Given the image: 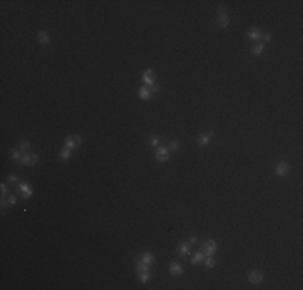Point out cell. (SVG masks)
Wrapping results in <instances>:
<instances>
[{"instance_id": "cell-1", "label": "cell", "mask_w": 303, "mask_h": 290, "mask_svg": "<svg viewBox=\"0 0 303 290\" xmlns=\"http://www.w3.org/2000/svg\"><path fill=\"white\" fill-rule=\"evenodd\" d=\"M155 158L160 163H165L169 160V148L168 147H158L157 152H155Z\"/></svg>"}, {"instance_id": "cell-2", "label": "cell", "mask_w": 303, "mask_h": 290, "mask_svg": "<svg viewBox=\"0 0 303 290\" xmlns=\"http://www.w3.org/2000/svg\"><path fill=\"white\" fill-rule=\"evenodd\" d=\"M214 252H216V242L214 240H206L205 244H203V255L211 256Z\"/></svg>"}, {"instance_id": "cell-3", "label": "cell", "mask_w": 303, "mask_h": 290, "mask_svg": "<svg viewBox=\"0 0 303 290\" xmlns=\"http://www.w3.org/2000/svg\"><path fill=\"white\" fill-rule=\"evenodd\" d=\"M142 79H143V82H145L147 86H152V84H155V73H153V71H152V69H147L145 73H143Z\"/></svg>"}, {"instance_id": "cell-4", "label": "cell", "mask_w": 303, "mask_h": 290, "mask_svg": "<svg viewBox=\"0 0 303 290\" xmlns=\"http://www.w3.org/2000/svg\"><path fill=\"white\" fill-rule=\"evenodd\" d=\"M287 173H289V163L281 161V163L276 166V174H277V176H285Z\"/></svg>"}, {"instance_id": "cell-5", "label": "cell", "mask_w": 303, "mask_h": 290, "mask_svg": "<svg viewBox=\"0 0 303 290\" xmlns=\"http://www.w3.org/2000/svg\"><path fill=\"white\" fill-rule=\"evenodd\" d=\"M248 280L252 282V284H260L263 280V274L260 271H252L248 274Z\"/></svg>"}, {"instance_id": "cell-6", "label": "cell", "mask_w": 303, "mask_h": 290, "mask_svg": "<svg viewBox=\"0 0 303 290\" xmlns=\"http://www.w3.org/2000/svg\"><path fill=\"white\" fill-rule=\"evenodd\" d=\"M219 13H221V15H219V18H218V24L221 26V27L229 26V21H231V19H229V15H227L226 11H219Z\"/></svg>"}, {"instance_id": "cell-7", "label": "cell", "mask_w": 303, "mask_h": 290, "mask_svg": "<svg viewBox=\"0 0 303 290\" xmlns=\"http://www.w3.org/2000/svg\"><path fill=\"white\" fill-rule=\"evenodd\" d=\"M37 41L42 44V45H47V44H50V35L45 32V31H39L37 32Z\"/></svg>"}, {"instance_id": "cell-8", "label": "cell", "mask_w": 303, "mask_h": 290, "mask_svg": "<svg viewBox=\"0 0 303 290\" xmlns=\"http://www.w3.org/2000/svg\"><path fill=\"white\" fill-rule=\"evenodd\" d=\"M213 134H214V132H213V131H210V132H208V134H205V136H203V134H202V136H200V137H198V145H202V147L208 145V142H210V139H211V137H213Z\"/></svg>"}, {"instance_id": "cell-9", "label": "cell", "mask_w": 303, "mask_h": 290, "mask_svg": "<svg viewBox=\"0 0 303 290\" xmlns=\"http://www.w3.org/2000/svg\"><path fill=\"white\" fill-rule=\"evenodd\" d=\"M189 250H190V245H189V242H182V244H179V247H177V252L181 253L182 256H185L187 253H189Z\"/></svg>"}, {"instance_id": "cell-10", "label": "cell", "mask_w": 303, "mask_h": 290, "mask_svg": "<svg viewBox=\"0 0 303 290\" xmlns=\"http://www.w3.org/2000/svg\"><path fill=\"white\" fill-rule=\"evenodd\" d=\"M139 97L140 98H143V100H147V98H150L152 97V92H150V89L149 87H140V89H139Z\"/></svg>"}, {"instance_id": "cell-11", "label": "cell", "mask_w": 303, "mask_h": 290, "mask_svg": "<svg viewBox=\"0 0 303 290\" xmlns=\"http://www.w3.org/2000/svg\"><path fill=\"white\" fill-rule=\"evenodd\" d=\"M248 37L252 39V41H258V39L261 37V34H260V31H258V27H250Z\"/></svg>"}, {"instance_id": "cell-12", "label": "cell", "mask_w": 303, "mask_h": 290, "mask_svg": "<svg viewBox=\"0 0 303 290\" xmlns=\"http://www.w3.org/2000/svg\"><path fill=\"white\" fill-rule=\"evenodd\" d=\"M65 145H66V148H69V150H74V148H78V144H76V140H74V137H73V136L66 137V140H65Z\"/></svg>"}, {"instance_id": "cell-13", "label": "cell", "mask_w": 303, "mask_h": 290, "mask_svg": "<svg viewBox=\"0 0 303 290\" xmlns=\"http://www.w3.org/2000/svg\"><path fill=\"white\" fill-rule=\"evenodd\" d=\"M169 271H171V274H173V276H179V274H182V268H181L177 263H171Z\"/></svg>"}, {"instance_id": "cell-14", "label": "cell", "mask_w": 303, "mask_h": 290, "mask_svg": "<svg viewBox=\"0 0 303 290\" xmlns=\"http://www.w3.org/2000/svg\"><path fill=\"white\" fill-rule=\"evenodd\" d=\"M19 190H21V192L26 195V198H29L31 195H33V190H31V189H29V185L24 184V182H21V184H19Z\"/></svg>"}, {"instance_id": "cell-15", "label": "cell", "mask_w": 303, "mask_h": 290, "mask_svg": "<svg viewBox=\"0 0 303 290\" xmlns=\"http://www.w3.org/2000/svg\"><path fill=\"white\" fill-rule=\"evenodd\" d=\"M135 268H137L139 272H147V271H149V264H145L142 260H140V261L135 260Z\"/></svg>"}, {"instance_id": "cell-16", "label": "cell", "mask_w": 303, "mask_h": 290, "mask_svg": "<svg viewBox=\"0 0 303 290\" xmlns=\"http://www.w3.org/2000/svg\"><path fill=\"white\" fill-rule=\"evenodd\" d=\"M142 261H143L145 264H153V263H155V256L152 255V253H149V252H147V253H143Z\"/></svg>"}, {"instance_id": "cell-17", "label": "cell", "mask_w": 303, "mask_h": 290, "mask_svg": "<svg viewBox=\"0 0 303 290\" xmlns=\"http://www.w3.org/2000/svg\"><path fill=\"white\" fill-rule=\"evenodd\" d=\"M263 50H265V45H263V44H255V45L252 47V53L253 55H260Z\"/></svg>"}, {"instance_id": "cell-18", "label": "cell", "mask_w": 303, "mask_h": 290, "mask_svg": "<svg viewBox=\"0 0 303 290\" xmlns=\"http://www.w3.org/2000/svg\"><path fill=\"white\" fill-rule=\"evenodd\" d=\"M69 156H71V150L69 148H63L61 152H60V158H61V160H69Z\"/></svg>"}, {"instance_id": "cell-19", "label": "cell", "mask_w": 303, "mask_h": 290, "mask_svg": "<svg viewBox=\"0 0 303 290\" xmlns=\"http://www.w3.org/2000/svg\"><path fill=\"white\" fill-rule=\"evenodd\" d=\"M203 256H205V255H203V252L195 253V255H194V258H192V264H198V263H200V261L203 260Z\"/></svg>"}, {"instance_id": "cell-20", "label": "cell", "mask_w": 303, "mask_h": 290, "mask_svg": "<svg viewBox=\"0 0 303 290\" xmlns=\"http://www.w3.org/2000/svg\"><path fill=\"white\" fill-rule=\"evenodd\" d=\"M29 161H31V155H27V153H24V152H23L19 163H23V165H27V166H29Z\"/></svg>"}, {"instance_id": "cell-21", "label": "cell", "mask_w": 303, "mask_h": 290, "mask_svg": "<svg viewBox=\"0 0 303 290\" xmlns=\"http://www.w3.org/2000/svg\"><path fill=\"white\" fill-rule=\"evenodd\" d=\"M139 279H140V282H147V280L150 279L149 271H147V272H140V274H139Z\"/></svg>"}, {"instance_id": "cell-22", "label": "cell", "mask_w": 303, "mask_h": 290, "mask_svg": "<svg viewBox=\"0 0 303 290\" xmlns=\"http://www.w3.org/2000/svg\"><path fill=\"white\" fill-rule=\"evenodd\" d=\"M11 158H13L15 161H19V160H21V155H19L18 150H11Z\"/></svg>"}, {"instance_id": "cell-23", "label": "cell", "mask_w": 303, "mask_h": 290, "mask_svg": "<svg viewBox=\"0 0 303 290\" xmlns=\"http://www.w3.org/2000/svg\"><path fill=\"white\" fill-rule=\"evenodd\" d=\"M29 147H31V145H29V142H27V140H24V142H21V144H19V148H21L23 152L29 150Z\"/></svg>"}, {"instance_id": "cell-24", "label": "cell", "mask_w": 303, "mask_h": 290, "mask_svg": "<svg viewBox=\"0 0 303 290\" xmlns=\"http://www.w3.org/2000/svg\"><path fill=\"white\" fill-rule=\"evenodd\" d=\"M37 161H39V156H37V155H35V153H34V155H31V161H29V166H34V165H35V163H37Z\"/></svg>"}, {"instance_id": "cell-25", "label": "cell", "mask_w": 303, "mask_h": 290, "mask_svg": "<svg viewBox=\"0 0 303 290\" xmlns=\"http://www.w3.org/2000/svg\"><path fill=\"white\" fill-rule=\"evenodd\" d=\"M205 263H206V266H208V268H213V266H214V260H213L211 256H206Z\"/></svg>"}, {"instance_id": "cell-26", "label": "cell", "mask_w": 303, "mask_h": 290, "mask_svg": "<svg viewBox=\"0 0 303 290\" xmlns=\"http://www.w3.org/2000/svg\"><path fill=\"white\" fill-rule=\"evenodd\" d=\"M158 144H160V139L158 137H150V145L152 147H157Z\"/></svg>"}, {"instance_id": "cell-27", "label": "cell", "mask_w": 303, "mask_h": 290, "mask_svg": "<svg viewBox=\"0 0 303 290\" xmlns=\"http://www.w3.org/2000/svg\"><path fill=\"white\" fill-rule=\"evenodd\" d=\"M168 148H169V150H177V148H179V142L173 140V142L169 144V147H168Z\"/></svg>"}, {"instance_id": "cell-28", "label": "cell", "mask_w": 303, "mask_h": 290, "mask_svg": "<svg viewBox=\"0 0 303 290\" xmlns=\"http://www.w3.org/2000/svg\"><path fill=\"white\" fill-rule=\"evenodd\" d=\"M149 89H150V92L153 94V92H158V89H160V86H158V84H152V86H149Z\"/></svg>"}, {"instance_id": "cell-29", "label": "cell", "mask_w": 303, "mask_h": 290, "mask_svg": "<svg viewBox=\"0 0 303 290\" xmlns=\"http://www.w3.org/2000/svg\"><path fill=\"white\" fill-rule=\"evenodd\" d=\"M8 203H10V205H15V203H16V198H15L13 195H10V197H8Z\"/></svg>"}, {"instance_id": "cell-30", "label": "cell", "mask_w": 303, "mask_h": 290, "mask_svg": "<svg viewBox=\"0 0 303 290\" xmlns=\"http://www.w3.org/2000/svg\"><path fill=\"white\" fill-rule=\"evenodd\" d=\"M195 244H197V237L194 235V237H190V240H189V245H195Z\"/></svg>"}, {"instance_id": "cell-31", "label": "cell", "mask_w": 303, "mask_h": 290, "mask_svg": "<svg viewBox=\"0 0 303 290\" xmlns=\"http://www.w3.org/2000/svg\"><path fill=\"white\" fill-rule=\"evenodd\" d=\"M263 41H265V42H269V41H271V34H265V35H263Z\"/></svg>"}, {"instance_id": "cell-32", "label": "cell", "mask_w": 303, "mask_h": 290, "mask_svg": "<svg viewBox=\"0 0 303 290\" xmlns=\"http://www.w3.org/2000/svg\"><path fill=\"white\" fill-rule=\"evenodd\" d=\"M73 137H74L76 144H78V147H79V145H81V142H82V140H81V137H79V136H73Z\"/></svg>"}, {"instance_id": "cell-33", "label": "cell", "mask_w": 303, "mask_h": 290, "mask_svg": "<svg viewBox=\"0 0 303 290\" xmlns=\"http://www.w3.org/2000/svg\"><path fill=\"white\" fill-rule=\"evenodd\" d=\"M8 181H10V182H18L16 176H8Z\"/></svg>"}, {"instance_id": "cell-34", "label": "cell", "mask_w": 303, "mask_h": 290, "mask_svg": "<svg viewBox=\"0 0 303 290\" xmlns=\"http://www.w3.org/2000/svg\"><path fill=\"white\" fill-rule=\"evenodd\" d=\"M7 192H8V189H7V185H5V184H2V193H3V195H5Z\"/></svg>"}, {"instance_id": "cell-35", "label": "cell", "mask_w": 303, "mask_h": 290, "mask_svg": "<svg viewBox=\"0 0 303 290\" xmlns=\"http://www.w3.org/2000/svg\"><path fill=\"white\" fill-rule=\"evenodd\" d=\"M7 205H10V203H8V201H7V200H5V198H2V208H5Z\"/></svg>"}]
</instances>
